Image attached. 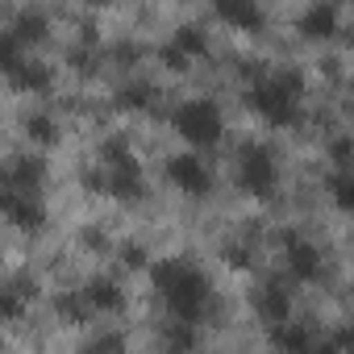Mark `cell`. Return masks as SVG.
I'll return each mask as SVG.
<instances>
[{"instance_id":"6da1fadb","label":"cell","mask_w":354,"mask_h":354,"mask_svg":"<svg viewBox=\"0 0 354 354\" xmlns=\"http://www.w3.org/2000/svg\"><path fill=\"white\" fill-rule=\"evenodd\" d=\"M154 283H158V292H162V300H167L175 321H188V325L201 321V313L209 304V283H205V275L196 267L175 263V259L154 263Z\"/></svg>"},{"instance_id":"7a4b0ae2","label":"cell","mask_w":354,"mask_h":354,"mask_svg":"<svg viewBox=\"0 0 354 354\" xmlns=\"http://www.w3.org/2000/svg\"><path fill=\"white\" fill-rule=\"evenodd\" d=\"M250 104H254V113H259L263 121H271V125H292L296 113H300V75H296V71H279V75L254 84Z\"/></svg>"},{"instance_id":"3957f363","label":"cell","mask_w":354,"mask_h":354,"mask_svg":"<svg viewBox=\"0 0 354 354\" xmlns=\"http://www.w3.org/2000/svg\"><path fill=\"white\" fill-rule=\"evenodd\" d=\"M175 129H180L192 146H213L221 138V109L213 100H188L175 113Z\"/></svg>"},{"instance_id":"277c9868","label":"cell","mask_w":354,"mask_h":354,"mask_svg":"<svg viewBox=\"0 0 354 354\" xmlns=\"http://www.w3.org/2000/svg\"><path fill=\"white\" fill-rule=\"evenodd\" d=\"M0 217H9L21 230H38L46 221V213L34 201V192H17V188H5V184H0Z\"/></svg>"},{"instance_id":"5b68a950","label":"cell","mask_w":354,"mask_h":354,"mask_svg":"<svg viewBox=\"0 0 354 354\" xmlns=\"http://www.w3.org/2000/svg\"><path fill=\"white\" fill-rule=\"evenodd\" d=\"M275 158L267 154V150H246L242 154V188L246 192H254V196H271V188H275Z\"/></svg>"},{"instance_id":"8992f818","label":"cell","mask_w":354,"mask_h":354,"mask_svg":"<svg viewBox=\"0 0 354 354\" xmlns=\"http://www.w3.org/2000/svg\"><path fill=\"white\" fill-rule=\"evenodd\" d=\"M167 175H171L175 188H184V192H192V196H205V192H209V171H205L201 154H175V158L167 162Z\"/></svg>"},{"instance_id":"52a82bcc","label":"cell","mask_w":354,"mask_h":354,"mask_svg":"<svg viewBox=\"0 0 354 354\" xmlns=\"http://www.w3.org/2000/svg\"><path fill=\"white\" fill-rule=\"evenodd\" d=\"M288 275H292V279H300V283L317 279V275H321V254H317L308 242L288 238Z\"/></svg>"},{"instance_id":"ba28073f","label":"cell","mask_w":354,"mask_h":354,"mask_svg":"<svg viewBox=\"0 0 354 354\" xmlns=\"http://www.w3.org/2000/svg\"><path fill=\"white\" fill-rule=\"evenodd\" d=\"M217 13H221V21H230L238 30H259L263 26V13H259L254 0H217Z\"/></svg>"},{"instance_id":"9c48e42d","label":"cell","mask_w":354,"mask_h":354,"mask_svg":"<svg viewBox=\"0 0 354 354\" xmlns=\"http://www.w3.org/2000/svg\"><path fill=\"white\" fill-rule=\"evenodd\" d=\"M337 30V9L333 5H313L304 17H300V34L304 38H329Z\"/></svg>"},{"instance_id":"30bf717a","label":"cell","mask_w":354,"mask_h":354,"mask_svg":"<svg viewBox=\"0 0 354 354\" xmlns=\"http://www.w3.org/2000/svg\"><path fill=\"white\" fill-rule=\"evenodd\" d=\"M84 300H88V308H100V313H117L125 304V296H121V288L113 279H92L84 288Z\"/></svg>"},{"instance_id":"8fae6325","label":"cell","mask_w":354,"mask_h":354,"mask_svg":"<svg viewBox=\"0 0 354 354\" xmlns=\"http://www.w3.org/2000/svg\"><path fill=\"white\" fill-rule=\"evenodd\" d=\"M38 180H42L38 158H21L13 171H5V188H17V192H38Z\"/></svg>"},{"instance_id":"7c38bea8","label":"cell","mask_w":354,"mask_h":354,"mask_svg":"<svg viewBox=\"0 0 354 354\" xmlns=\"http://www.w3.org/2000/svg\"><path fill=\"white\" fill-rule=\"evenodd\" d=\"M259 313L275 325V321H288V288H267L263 296H259Z\"/></svg>"},{"instance_id":"4fadbf2b","label":"cell","mask_w":354,"mask_h":354,"mask_svg":"<svg viewBox=\"0 0 354 354\" xmlns=\"http://www.w3.org/2000/svg\"><path fill=\"white\" fill-rule=\"evenodd\" d=\"M271 342H275V346H288V350H308L313 337H308L304 329L288 325V321H275V325H271Z\"/></svg>"},{"instance_id":"5bb4252c","label":"cell","mask_w":354,"mask_h":354,"mask_svg":"<svg viewBox=\"0 0 354 354\" xmlns=\"http://www.w3.org/2000/svg\"><path fill=\"white\" fill-rule=\"evenodd\" d=\"M9 75H13V80H17L21 88H30V92H46V84H50V75H46L42 67H30L26 59H21V63H17V67L9 71Z\"/></svg>"},{"instance_id":"9a60e30c","label":"cell","mask_w":354,"mask_h":354,"mask_svg":"<svg viewBox=\"0 0 354 354\" xmlns=\"http://www.w3.org/2000/svg\"><path fill=\"white\" fill-rule=\"evenodd\" d=\"M21 63V42L17 34H0V71H13Z\"/></svg>"},{"instance_id":"2e32d148","label":"cell","mask_w":354,"mask_h":354,"mask_svg":"<svg viewBox=\"0 0 354 354\" xmlns=\"http://www.w3.org/2000/svg\"><path fill=\"white\" fill-rule=\"evenodd\" d=\"M17 42H38L42 34H46V26H42V17H34V13H26V17H17Z\"/></svg>"},{"instance_id":"e0dca14e","label":"cell","mask_w":354,"mask_h":354,"mask_svg":"<svg viewBox=\"0 0 354 354\" xmlns=\"http://www.w3.org/2000/svg\"><path fill=\"white\" fill-rule=\"evenodd\" d=\"M175 50H180L184 59L201 55V50H205V38H201V30H180V34H175Z\"/></svg>"},{"instance_id":"ac0fdd59","label":"cell","mask_w":354,"mask_h":354,"mask_svg":"<svg viewBox=\"0 0 354 354\" xmlns=\"http://www.w3.org/2000/svg\"><path fill=\"white\" fill-rule=\"evenodd\" d=\"M150 104V92L146 88H129V92H121V109H146Z\"/></svg>"},{"instance_id":"d6986e66","label":"cell","mask_w":354,"mask_h":354,"mask_svg":"<svg viewBox=\"0 0 354 354\" xmlns=\"http://www.w3.org/2000/svg\"><path fill=\"white\" fill-rule=\"evenodd\" d=\"M329 188H333L337 205L346 209V205H350V180H346V171H337V175H333V180H329Z\"/></svg>"},{"instance_id":"ffe728a7","label":"cell","mask_w":354,"mask_h":354,"mask_svg":"<svg viewBox=\"0 0 354 354\" xmlns=\"http://www.w3.org/2000/svg\"><path fill=\"white\" fill-rule=\"evenodd\" d=\"M30 133H34L38 142H50V138H55V125H50L46 117H34V121H30Z\"/></svg>"},{"instance_id":"44dd1931","label":"cell","mask_w":354,"mask_h":354,"mask_svg":"<svg viewBox=\"0 0 354 354\" xmlns=\"http://www.w3.org/2000/svg\"><path fill=\"white\" fill-rule=\"evenodd\" d=\"M0 184H5V167H0Z\"/></svg>"}]
</instances>
